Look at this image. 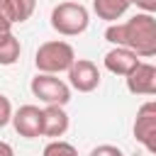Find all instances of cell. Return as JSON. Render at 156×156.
Wrapping results in <instances>:
<instances>
[{"instance_id":"cell-1","label":"cell","mask_w":156,"mask_h":156,"mask_svg":"<svg viewBox=\"0 0 156 156\" xmlns=\"http://www.w3.org/2000/svg\"><path fill=\"white\" fill-rule=\"evenodd\" d=\"M105 39L115 46L132 49L139 58L156 56V17L146 12H136L127 22L107 24Z\"/></svg>"},{"instance_id":"cell-2","label":"cell","mask_w":156,"mask_h":156,"mask_svg":"<svg viewBox=\"0 0 156 156\" xmlns=\"http://www.w3.org/2000/svg\"><path fill=\"white\" fill-rule=\"evenodd\" d=\"M73 63H76V51L68 41L61 39L44 41L34 54V66L39 73H51V76L68 73Z\"/></svg>"},{"instance_id":"cell-3","label":"cell","mask_w":156,"mask_h":156,"mask_svg":"<svg viewBox=\"0 0 156 156\" xmlns=\"http://www.w3.org/2000/svg\"><path fill=\"white\" fill-rule=\"evenodd\" d=\"M90 15L80 2H58L51 10V27L63 37H78L88 29Z\"/></svg>"},{"instance_id":"cell-4","label":"cell","mask_w":156,"mask_h":156,"mask_svg":"<svg viewBox=\"0 0 156 156\" xmlns=\"http://www.w3.org/2000/svg\"><path fill=\"white\" fill-rule=\"evenodd\" d=\"M29 90L44 105H61L63 107L71 100V85L63 83L58 76H51V73H37L29 83Z\"/></svg>"},{"instance_id":"cell-5","label":"cell","mask_w":156,"mask_h":156,"mask_svg":"<svg viewBox=\"0 0 156 156\" xmlns=\"http://www.w3.org/2000/svg\"><path fill=\"white\" fill-rule=\"evenodd\" d=\"M12 127L24 139L44 136V110H39L37 105H22L12 115Z\"/></svg>"},{"instance_id":"cell-6","label":"cell","mask_w":156,"mask_h":156,"mask_svg":"<svg viewBox=\"0 0 156 156\" xmlns=\"http://www.w3.org/2000/svg\"><path fill=\"white\" fill-rule=\"evenodd\" d=\"M68 83L78 93H93L100 85V71L88 58H76V63L68 71Z\"/></svg>"},{"instance_id":"cell-7","label":"cell","mask_w":156,"mask_h":156,"mask_svg":"<svg viewBox=\"0 0 156 156\" xmlns=\"http://www.w3.org/2000/svg\"><path fill=\"white\" fill-rule=\"evenodd\" d=\"M139 56L132 51V49H124V46H112L107 54H105V68L115 76H132L139 66Z\"/></svg>"},{"instance_id":"cell-8","label":"cell","mask_w":156,"mask_h":156,"mask_svg":"<svg viewBox=\"0 0 156 156\" xmlns=\"http://www.w3.org/2000/svg\"><path fill=\"white\" fill-rule=\"evenodd\" d=\"M156 136V100L141 102L134 117V139L144 146L149 139Z\"/></svg>"},{"instance_id":"cell-9","label":"cell","mask_w":156,"mask_h":156,"mask_svg":"<svg viewBox=\"0 0 156 156\" xmlns=\"http://www.w3.org/2000/svg\"><path fill=\"white\" fill-rule=\"evenodd\" d=\"M127 90L132 95H156V66L139 63L132 76H127Z\"/></svg>"},{"instance_id":"cell-10","label":"cell","mask_w":156,"mask_h":156,"mask_svg":"<svg viewBox=\"0 0 156 156\" xmlns=\"http://www.w3.org/2000/svg\"><path fill=\"white\" fill-rule=\"evenodd\" d=\"M68 115L61 105H46L44 107V136L58 139L68 132Z\"/></svg>"},{"instance_id":"cell-11","label":"cell","mask_w":156,"mask_h":156,"mask_svg":"<svg viewBox=\"0 0 156 156\" xmlns=\"http://www.w3.org/2000/svg\"><path fill=\"white\" fill-rule=\"evenodd\" d=\"M129 5H132V0H93L95 15L105 22H110V24H115L129 10Z\"/></svg>"},{"instance_id":"cell-12","label":"cell","mask_w":156,"mask_h":156,"mask_svg":"<svg viewBox=\"0 0 156 156\" xmlns=\"http://www.w3.org/2000/svg\"><path fill=\"white\" fill-rule=\"evenodd\" d=\"M5 5H7V12H10L15 24L27 22L37 10V0H5Z\"/></svg>"},{"instance_id":"cell-13","label":"cell","mask_w":156,"mask_h":156,"mask_svg":"<svg viewBox=\"0 0 156 156\" xmlns=\"http://www.w3.org/2000/svg\"><path fill=\"white\" fill-rule=\"evenodd\" d=\"M20 54H22V46H20V39H17L15 34H10V37H5V39L0 41V66H12V63H17Z\"/></svg>"},{"instance_id":"cell-14","label":"cell","mask_w":156,"mask_h":156,"mask_svg":"<svg viewBox=\"0 0 156 156\" xmlns=\"http://www.w3.org/2000/svg\"><path fill=\"white\" fill-rule=\"evenodd\" d=\"M41 156H78V151H76V146H73V144H68V141L51 139V141L44 146Z\"/></svg>"},{"instance_id":"cell-15","label":"cell","mask_w":156,"mask_h":156,"mask_svg":"<svg viewBox=\"0 0 156 156\" xmlns=\"http://www.w3.org/2000/svg\"><path fill=\"white\" fill-rule=\"evenodd\" d=\"M12 24L15 22H12L10 12H7V5H5V0H0V41L12 34Z\"/></svg>"},{"instance_id":"cell-16","label":"cell","mask_w":156,"mask_h":156,"mask_svg":"<svg viewBox=\"0 0 156 156\" xmlns=\"http://www.w3.org/2000/svg\"><path fill=\"white\" fill-rule=\"evenodd\" d=\"M12 102H10V98H5L2 93H0V127H5V124H10L12 122Z\"/></svg>"},{"instance_id":"cell-17","label":"cell","mask_w":156,"mask_h":156,"mask_svg":"<svg viewBox=\"0 0 156 156\" xmlns=\"http://www.w3.org/2000/svg\"><path fill=\"white\" fill-rule=\"evenodd\" d=\"M90 156H124L119 146H112V144H100L90 151Z\"/></svg>"},{"instance_id":"cell-18","label":"cell","mask_w":156,"mask_h":156,"mask_svg":"<svg viewBox=\"0 0 156 156\" xmlns=\"http://www.w3.org/2000/svg\"><path fill=\"white\" fill-rule=\"evenodd\" d=\"M132 5H136L141 12L146 15H154L156 12V0H132Z\"/></svg>"},{"instance_id":"cell-19","label":"cell","mask_w":156,"mask_h":156,"mask_svg":"<svg viewBox=\"0 0 156 156\" xmlns=\"http://www.w3.org/2000/svg\"><path fill=\"white\" fill-rule=\"evenodd\" d=\"M0 156H15V149L7 141H0Z\"/></svg>"}]
</instances>
